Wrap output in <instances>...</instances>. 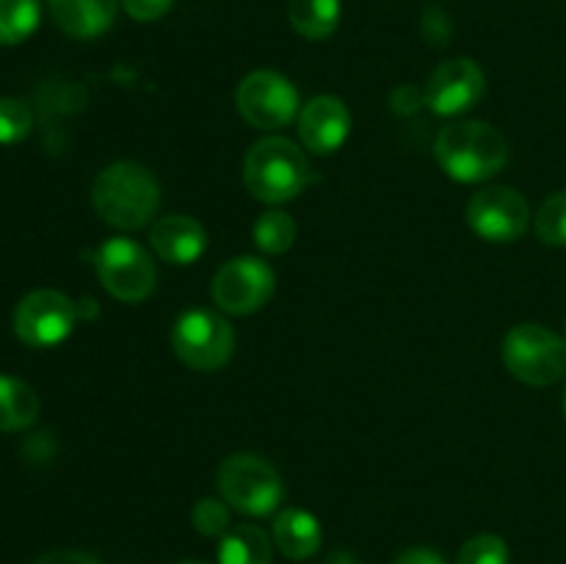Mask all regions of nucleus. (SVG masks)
<instances>
[{"label": "nucleus", "mask_w": 566, "mask_h": 564, "mask_svg": "<svg viewBox=\"0 0 566 564\" xmlns=\"http://www.w3.org/2000/svg\"><path fill=\"white\" fill-rule=\"evenodd\" d=\"M434 155L446 175L457 182H484L509 160V144L490 122L462 119L442 127Z\"/></svg>", "instance_id": "obj_2"}, {"label": "nucleus", "mask_w": 566, "mask_h": 564, "mask_svg": "<svg viewBox=\"0 0 566 564\" xmlns=\"http://www.w3.org/2000/svg\"><path fill=\"white\" fill-rule=\"evenodd\" d=\"M254 243L265 254H285L296 241V221L282 210H269L254 221Z\"/></svg>", "instance_id": "obj_21"}, {"label": "nucleus", "mask_w": 566, "mask_h": 564, "mask_svg": "<svg viewBox=\"0 0 566 564\" xmlns=\"http://www.w3.org/2000/svg\"><path fill=\"white\" fill-rule=\"evenodd\" d=\"M175 6V0H122V9L138 22L160 20Z\"/></svg>", "instance_id": "obj_26"}, {"label": "nucleus", "mask_w": 566, "mask_h": 564, "mask_svg": "<svg viewBox=\"0 0 566 564\" xmlns=\"http://www.w3.org/2000/svg\"><path fill=\"white\" fill-rule=\"evenodd\" d=\"M42 20L39 0H0V44L11 48L31 36Z\"/></svg>", "instance_id": "obj_20"}, {"label": "nucleus", "mask_w": 566, "mask_h": 564, "mask_svg": "<svg viewBox=\"0 0 566 564\" xmlns=\"http://www.w3.org/2000/svg\"><path fill=\"white\" fill-rule=\"evenodd\" d=\"M352 133V114L346 103L332 94H318L298 111V138L315 155H332Z\"/></svg>", "instance_id": "obj_13"}, {"label": "nucleus", "mask_w": 566, "mask_h": 564, "mask_svg": "<svg viewBox=\"0 0 566 564\" xmlns=\"http://www.w3.org/2000/svg\"><path fill=\"white\" fill-rule=\"evenodd\" d=\"M36 390L28 382L0 374V431H22L39 418Z\"/></svg>", "instance_id": "obj_17"}, {"label": "nucleus", "mask_w": 566, "mask_h": 564, "mask_svg": "<svg viewBox=\"0 0 566 564\" xmlns=\"http://www.w3.org/2000/svg\"><path fill=\"white\" fill-rule=\"evenodd\" d=\"M180 564H205V562H180Z\"/></svg>", "instance_id": "obj_31"}, {"label": "nucleus", "mask_w": 566, "mask_h": 564, "mask_svg": "<svg viewBox=\"0 0 566 564\" xmlns=\"http://www.w3.org/2000/svg\"><path fill=\"white\" fill-rule=\"evenodd\" d=\"M191 523L199 534L205 536H224L227 531L232 529V514H230V503L224 498H202L197 501V506L191 509Z\"/></svg>", "instance_id": "obj_24"}, {"label": "nucleus", "mask_w": 566, "mask_h": 564, "mask_svg": "<svg viewBox=\"0 0 566 564\" xmlns=\"http://www.w3.org/2000/svg\"><path fill=\"white\" fill-rule=\"evenodd\" d=\"M171 348L188 368L219 370L232 359L235 332L213 310H188L171 326Z\"/></svg>", "instance_id": "obj_6"}, {"label": "nucleus", "mask_w": 566, "mask_h": 564, "mask_svg": "<svg viewBox=\"0 0 566 564\" xmlns=\"http://www.w3.org/2000/svg\"><path fill=\"white\" fill-rule=\"evenodd\" d=\"M457 564H509V545L497 534H475L462 545Z\"/></svg>", "instance_id": "obj_25"}, {"label": "nucleus", "mask_w": 566, "mask_h": 564, "mask_svg": "<svg viewBox=\"0 0 566 564\" xmlns=\"http://www.w3.org/2000/svg\"><path fill=\"white\" fill-rule=\"evenodd\" d=\"M274 271L260 258H232L216 271L210 296L230 315H249L265 307L274 293Z\"/></svg>", "instance_id": "obj_10"}, {"label": "nucleus", "mask_w": 566, "mask_h": 564, "mask_svg": "<svg viewBox=\"0 0 566 564\" xmlns=\"http://www.w3.org/2000/svg\"><path fill=\"white\" fill-rule=\"evenodd\" d=\"M219 564H271V540L260 525L243 523L219 542Z\"/></svg>", "instance_id": "obj_19"}, {"label": "nucleus", "mask_w": 566, "mask_h": 564, "mask_svg": "<svg viewBox=\"0 0 566 564\" xmlns=\"http://www.w3.org/2000/svg\"><path fill=\"white\" fill-rule=\"evenodd\" d=\"M287 20L304 39H329L340 22V0H287Z\"/></svg>", "instance_id": "obj_18"}, {"label": "nucleus", "mask_w": 566, "mask_h": 564, "mask_svg": "<svg viewBox=\"0 0 566 564\" xmlns=\"http://www.w3.org/2000/svg\"><path fill=\"white\" fill-rule=\"evenodd\" d=\"M149 243H153L155 254L166 263L188 265L202 258L205 247H208V232L191 216L175 213L155 221L153 232H149Z\"/></svg>", "instance_id": "obj_14"}, {"label": "nucleus", "mask_w": 566, "mask_h": 564, "mask_svg": "<svg viewBox=\"0 0 566 564\" xmlns=\"http://www.w3.org/2000/svg\"><path fill=\"white\" fill-rule=\"evenodd\" d=\"M31 130V105L20 97H0V144H20Z\"/></svg>", "instance_id": "obj_23"}, {"label": "nucleus", "mask_w": 566, "mask_h": 564, "mask_svg": "<svg viewBox=\"0 0 566 564\" xmlns=\"http://www.w3.org/2000/svg\"><path fill=\"white\" fill-rule=\"evenodd\" d=\"M503 363L531 387L556 385L566 374V341L542 324H517L503 337Z\"/></svg>", "instance_id": "obj_5"}, {"label": "nucleus", "mask_w": 566, "mask_h": 564, "mask_svg": "<svg viewBox=\"0 0 566 564\" xmlns=\"http://www.w3.org/2000/svg\"><path fill=\"white\" fill-rule=\"evenodd\" d=\"M321 564H363V562H359L352 551H335V553H329V556H326Z\"/></svg>", "instance_id": "obj_29"}, {"label": "nucleus", "mask_w": 566, "mask_h": 564, "mask_svg": "<svg viewBox=\"0 0 566 564\" xmlns=\"http://www.w3.org/2000/svg\"><path fill=\"white\" fill-rule=\"evenodd\" d=\"M14 335L31 348H53L72 335L77 324V304L66 293L39 288L14 307Z\"/></svg>", "instance_id": "obj_7"}, {"label": "nucleus", "mask_w": 566, "mask_h": 564, "mask_svg": "<svg viewBox=\"0 0 566 564\" xmlns=\"http://www.w3.org/2000/svg\"><path fill=\"white\" fill-rule=\"evenodd\" d=\"M298 92L285 75L258 70L243 77L235 88V108L258 130H276L298 116Z\"/></svg>", "instance_id": "obj_8"}, {"label": "nucleus", "mask_w": 566, "mask_h": 564, "mask_svg": "<svg viewBox=\"0 0 566 564\" xmlns=\"http://www.w3.org/2000/svg\"><path fill=\"white\" fill-rule=\"evenodd\" d=\"M122 0H48L53 22L72 39H97L114 25Z\"/></svg>", "instance_id": "obj_15"}, {"label": "nucleus", "mask_w": 566, "mask_h": 564, "mask_svg": "<svg viewBox=\"0 0 566 564\" xmlns=\"http://www.w3.org/2000/svg\"><path fill=\"white\" fill-rule=\"evenodd\" d=\"M564 341H566V321H564Z\"/></svg>", "instance_id": "obj_32"}, {"label": "nucleus", "mask_w": 566, "mask_h": 564, "mask_svg": "<svg viewBox=\"0 0 566 564\" xmlns=\"http://www.w3.org/2000/svg\"><path fill=\"white\" fill-rule=\"evenodd\" d=\"M36 564H99L92 553L83 551H53L36 558Z\"/></svg>", "instance_id": "obj_28"}, {"label": "nucleus", "mask_w": 566, "mask_h": 564, "mask_svg": "<svg viewBox=\"0 0 566 564\" xmlns=\"http://www.w3.org/2000/svg\"><path fill=\"white\" fill-rule=\"evenodd\" d=\"M92 205L105 224L116 230H142L160 205V186L147 166L119 160L105 166L92 186Z\"/></svg>", "instance_id": "obj_1"}, {"label": "nucleus", "mask_w": 566, "mask_h": 564, "mask_svg": "<svg viewBox=\"0 0 566 564\" xmlns=\"http://www.w3.org/2000/svg\"><path fill=\"white\" fill-rule=\"evenodd\" d=\"M564 415H566V387H564Z\"/></svg>", "instance_id": "obj_30"}, {"label": "nucleus", "mask_w": 566, "mask_h": 564, "mask_svg": "<svg viewBox=\"0 0 566 564\" xmlns=\"http://www.w3.org/2000/svg\"><path fill=\"white\" fill-rule=\"evenodd\" d=\"M392 564H448V562L440 556V553L431 551V547H407L403 553H398Z\"/></svg>", "instance_id": "obj_27"}, {"label": "nucleus", "mask_w": 566, "mask_h": 564, "mask_svg": "<svg viewBox=\"0 0 566 564\" xmlns=\"http://www.w3.org/2000/svg\"><path fill=\"white\" fill-rule=\"evenodd\" d=\"M536 236L551 247H566V191H556L542 202L539 213L534 216Z\"/></svg>", "instance_id": "obj_22"}, {"label": "nucleus", "mask_w": 566, "mask_h": 564, "mask_svg": "<svg viewBox=\"0 0 566 564\" xmlns=\"http://www.w3.org/2000/svg\"><path fill=\"white\" fill-rule=\"evenodd\" d=\"M97 276L105 291L119 302H144L155 291V265L147 249L130 238H111L97 249Z\"/></svg>", "instance_id": "obj_9"}, {"label": "nucleus", "mask_w": 566, "mask_h": 564, "mask_svg": "<svg viewBox=\"0 0 566 564\" xmlns=\"http://www.w3.org/2000/svg\"><path fill=\"white\" fill-rule=\"evenodd\" d=\"M531 221V205L517 188L490 186L468 202V224L475 236L492 243H512L523 238Z\"/></svg>", "instance_id": "obj_11"}, {"label": "nucleus", "mask_w": 566, "mask_h": 564, "mask_svg": "<svg viewBox=\"0 0 566 564\" xmlns=\"http://www.w3.org/2000/svg\"><path fill=\"white\" fill-rule=\"evenodd\" d=\"M216 487L235 512L249 514V518L274 514L285 498V484H282L280 473L258 453L227 457L216 473Z\"/></svg>", "instance_id": "obj_4"}, {"label": "nucleus", "mask_w": 566, "mask_h": 564, "mask_svg": "<svg viewBox=\"0 0 566 564\" xmlns=\"http://www.w3.org/2000/svg\"><path fill=\"white\" fill-rule=\"evenodd\" d=\"M484 92V70L473 59H451L431 72L426 83V105L440 116H459L475 108Z\"/></svg>", "instance_id": "obj_12"}, {"label": "nucleus", "mask_w": 566, "mask_h": 564, "mask_svg": "<svg viewBox=\"0 0 566 564\" xmlns=\"http://www.w3.org/2000/svg\"><path fill=\"white\" fill-rule=\"evenodd\" d=\"M324 542V531L321 523L304 509H285L276 514L274 520V545L280 553H285L293 562H304V558L315 556Z\"/></svg>", "instance_id": "obj_16"}, {"label": "nucleus", "mask_w": 566, "mask_h": 564, "mask_svg": "<svg viewBox=\"0 0 566 564\" xmlns=\"http://www.w3.org/2000/svg\"><path fill=\"white\" fill-rule=\"evenodd\" d=\"M307 182V155L282 136L260 138L243 158V186L260 202H291L304 191Z\"/></svg>", "instance_id": "obj_3"}]
</instances>
